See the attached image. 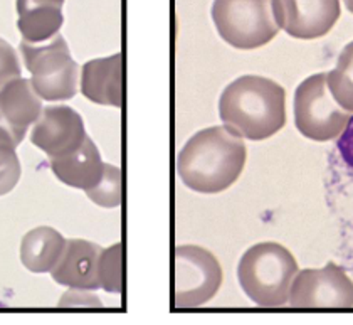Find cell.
Instances as JSON below:
<instances>
[{
    "mask_svg": "<svg viewBox=\"0 0 353 325\" xmlns=\"http://www.w3.org/2000/svg\"><path fill=\"white\" fill-rule=\"evenodd\" d=\"M248 152L243 137L225 125L195 133L179 154L176 172L189 189L217 194L239 179Z\"/></svg>",
    "mask_w": 353,
    "mask_h": 325,
    "instance_id": "cell-1",
    "label": "cell"
},
{
    "mask_svg": "<svg viewBox=\"0 0 353 325\" xmlns=\"http://www.w3.org/2000/svg\"><path fill=\"white\" fill-rule=\"evenodd\" d=\"M219 115L243 139H270L286 124L285 88L263 76H241L222 91Z\"/></svg>",
    "mask_w": 353,
    "mask_h": 325,
    "instance_id": "cell-2",
    "label": "cell"
},
{
    "mask_svg": "<svg viewBox=\"0 0 353 325\" xmlns=\"http://www.w3.org/2000/svg\"><path fill=\"white\" fill-rule=\"evenodd\" d=\"M296 273V259L278 243L254 244L243 255L237 266L241 288L264 308L286 305Z\"/></svg>",
    "mask_w": 353,
    "mask_h": 325,
    "instance_id": "cell-3",
    "label": "cell"
},
{
    "mask_svg": "<svg viewBox=\"0 0 353 325\" xmlns=\"http://www.w3.org/2000/svg\"><path fill=\"white\" fill-rule=\"evenodd\" d=\"M21 55L30 72V83L42 99L59 101L76 97L79 66L61 34L42 44L22 41Z\"/></svg>",
    "mask_w": 353,
    "mask_h": 325,
    "instance_id": "cell-4",
    "label": "cell"
},
{
    "mask_svg": "<svg viewBox=\"0 0 353 325\" xmlns=\"http://www.w3.org/2000/svg\"><path fill=\"white\" fill-rule=\"evenodd\" d=\"M212 21L219 36L237 49H256L279 32L272 0H214Z\"/></svg>",
    "mask_w": 353,
    "mask_h": 325,
    "instance_id": "cell-5",
    "label": "cell"
},
{
    "mask_svg": "<svg viewBox=\"0 0 353 325\" xmlns=\"http://www.w3.org/2000/svg\"><path fill=\"white\" fill-rule=\"evenodd\" d=\"M352 115L330 91L328 72L310 76L296 88L294 124L306 139L316 141L339 139Z\"/></svg>",
    "mask_w": 353,
    "mask_h": 325,
    "instance_id": "cell-6",
    "label": "cell"
},
{
    "mask_svg": "<svg viewBox=\"0 0 353 325\" xmlns=\"http://www.w3.org/2000/svg\"><path fill=\"white\" fill-rule=\"evenodd\" d=\"M222 285V268L210 251L187 244L174 253V307H201L216 297Z\"/></svg>",
    "mask_w": 353,
    "mask_h": 325,
    "instance_id": "cell-7",
    "label": "cell"
},
{
    "mask_svg": "<svg viewBox=\"0 0 353 325\" xmlns=\"http://www.w3.org/2000/svg\"><path fill=\"white\" fill-rule=\"evenodd\" d=\"M288 304L293 308H352L353 282L341 266L301 270L294 277Z\"/></svg>",
    "mask_w": 353,
    "mask_h": 325,
    "instance_id": "cell-8",
    "label": "cell"
},
{
    "mask_svg": "<svg viewBox=\"0 0 353 325\" xmlns=\"http://www.w3.org/2000/svg\"><path fill=\"white\" fill-rule=\"evenodd\" d=\"M276 22L296 39H316L333 29L341 15L340 0H272Z\"/></svg>",
    "mask_w": 353,
    "mask_h": 325,
    "instance_id": "cell-9",
    "label": "cell"
},
{
    "mask_svg": "<svg viewBox=\"0 0 353 325\" xmlns=\"http://www.w3.org/2000/svg\"><path fill=\"white\" fill-rule=\"evenodd\" d=\"M86 137L81 115L66 105L46 106L30 132V141L49 159L71 154L81 147Z\"/></svg>",
    "mask_w": 353,
    "mask_h": 325,
    "instance_id": "cell-10",
    "label": "cell"
},
{
    "mask_svg": "<svg viewBox=\"0 0 353 325\" xmlns=\"http://www.w3.org/2000/svg\"><path fill=\"white\" fill-rule=\"evenodd\" d=\"M101 253L103 248L91 241L69 239L63 256L51 271L52 278L59 285L79 290V292L101 288V283H99Z\"/></svg>",
    "mask_w": 353,
    "mask_h": 325,
    "instance_id": "cell-11",
    "label": "cell"
},
{
    "mask_svg": "<svg viewBox=\"0 0 353 325\" xmlns=\"http://www.w3.org/2000/svg\"><path fill=\"white\" fill-rule=\"evenodd\" d=\"M41 97L29 79L17 78L0 88V127L12 135L15 144H22L30 125L42 113Z\"/></svg>",
    "mask_w": 353,
    "mask_h": 325,
    "instance_id": "cell-12",
    "label": "cell"
},
{
    "mask_svg": "<svg viewBox=\"0 0 353 325\" xmlns=\"http://www.w3.org/2000/svg\"><path fill=\"white\" fill-rule=\"evenodd\" d=\"M81 91L93 103L120 108L123 103V57L120 52L88 61L81 68Z\"/></svg>",
    "mask_w": 353,
    "mask_h": 325,
    "instance_id": "cell-13",
    "label": "cell"
},
{
    "mask_svg": "<svg viewBox=\"0 0 353 325\" xmlns=\"http://www.w3.org/2000/svg\"><path fill=\"white\" fill-rule=\"evenodd\" d=\"M49 162L61 182L84 193L94 189L101 182L106 169V164L101 160V155L90 137H86L81 147L74 152L59 159H49Z\"/></svg>",
    "mask_w": 353,
    "mask_h": 325,
    "instance_id": "cell-14",
    "label": "cell"
},
{
    "mask_svg": "<svg viewBox=\"0 0 353 325\" xmlns=\"http://www.w3.org/2000/svg\"><path fill=\"white\" fill-rule=\"evenodd\" d=\"M63 22V7L17 0V29L26 43H48L59 34Z\"/></svg>",
    "mask_w": 353,
    "mask_h": 325,
    "instance_id": "cell-15",
    "label": "cell"
},
{
    "mask_svg": "<svg viewBox=\"0 0 353 325\" xmlns=\"http://www.w3.org/2000/svg\"><path fill=\"white\" fill-rule=\"evenodd\" d=\"M68 241L61 233L49 226L29 231L21 243V262L32 273H48L54 270L64 253Z\"/></svg>",
    "mask_w": 353,
    "mask_h": 325,
    "instance_id": "cell-16",
    "label": "cell"
},
{
    "mask_svg": "<svg viewBox=\"0 0 353 325\" xmlns=\"http://www.w3.org/2000/svg\"><path fill=\"white\" fill-rule=\"evenodd\" d=\"M328 88L336 101L353 113V41L336 59V68L328 72Z\"/></svg>",
    "mask_w": 353,
    "mask_h": 325,
    "instance_id": "cell-17",
    "label": "cell"
},
{
    "mask_svg": "<svg viewBox=\"0 0 353 325\" xmlns=\"http://www.w3.org/2000/svg\"><path fill=\"white\" fill-rule=\"evenodd\" d=\"M15 140L6 128L0 127V196H6L21 179V162L15 152Z\"/></svg>",
    "mask_w": 353,
    "mask_h": 325,
    "instance_id": "cell-18",
    "label": "cell"
},
{
    "mask_svg": "<svg viewBox=\"0 0 353 325\" xmlns=\"http://www.w3.org/2000/svg\"><path fill=\"white\" fill-rule=\"evenodd\" d=\"M99 283L101 288L110 293H120L123 290V246L113 244L103 250L99 259Z\"/></svg>",
    "mask_w": 353,
    "mask_h": 325,
    "instance_id": "cell-19",
    "label": "cell"
},
{
    "mask_svg": "<svg viewBox=\"0 0 353 325\" xmlns=\"http://www.w3.org/2000/svg\"><path fill=\"white\" fill-rule=\"evenodd\" d=\"M88 197L103 208H118L121 202V170L120 167L106 164L105 175L94 189L88 190Z\"/></svg>",
    "mask_w": 353,
    "mask_h": 325,
    "instance_id": "cell-20",
    "label": "cell"
},
{
    "mask_svg": "<svg viewBox=\"0 0 353 325\" xmlns=\"http://www.w3.org/2000/svg\"><path fill=\"white\" fill-rule=\"evenodd\" d=\"M21 63L15 49L0 37V88H3L12 79L21 78Z\"/></svg>",
    "mask_w": 353,
    "mask_h": 325,
    "instance_id": "cell-21",
    "label": "cell"
},
{
    "mask_svg": "<svg viewBox=\"0 0 353 325\" xmlns=\"http://www.w3.org/2000/svg\"><path fill=\"white\" fill-rule=\"evenodd\" d=\"M336 148L340 150L345 162L353 167V115L350 121L347 124V127L341 132L339 141H336Z\"/></svg>",
    "mask_w": 353,
    "mask_h": 325,
    "instance_id": "cell-22",
    "label": "cell"
},
{
    "mask_svg": "<svg viewBox=\"0 0 353 325\" xmlns=\"http://www.w3.org/2000/svg\"><path fill=\"white\" fill-rule=\"evenodd\" d=\"M32 2H37V3H48V6H57V7H63L64 0H32Z\"/></svg>",
    "mask_w": 353,
    "mask_h": 325,
    "instance_id": "cell-23",
    "label": "cell"
},
{
    "mask_svg": "<svg viewBox=\"0 0 353 325\" xmlns=\"http://www.w3.org/2000/svg\"><path fill=\"white\" fill-rule=\"evenodd\" d=\"M343 2H345V6H347V9L353 14V0H343Z\"/></svg>",
    "mask_w": 353,
    "mask_h": 325,
    "instance_id": "cell-24",
    "label": "cell"
}]
</instances>
